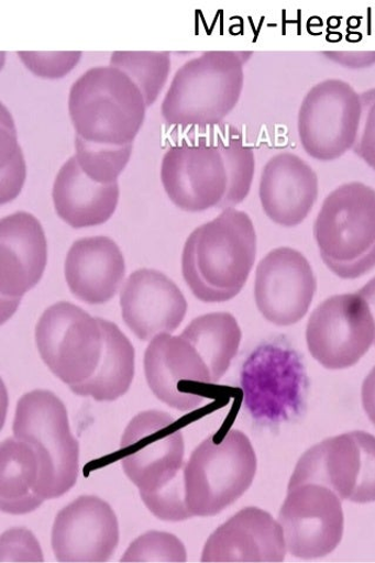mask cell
I'll return each instance as SVG.
<instances>
[{
  "label": "cell",
  "instance_id": "obj_4",
  "mask_svg": "<svg viewBox=\"0 0 375 563\" xmlns=\"http://www.w3.org/2000/svg\"><path fill=\"white\" fill-rule=\"evenodd\" d=\"M146 109L142 90L111 65L90 68L68 93V113L77 135L101 145L133 144Z\"/></svg>",
  "mask_w": 375,
  "mask_h": 563
},
{
  "label": "cell",
  "instance_id": "obj_35",
  "mask_svg": "<svg viewBox=\"0 0 375 563\" xmlns=\"http://www.w3.org/2000/svg\"><path fill=\"white\" fill-rule=\"evenodd\" d=\"M340 66L360 70L375 65V51H365V53H343V51H327L322 54Z\"/></svg>",
  "mask_w": 375,
  "mask_h": 563
},
{
  "label": "cell",
  "instance_id": "obj_15",
  "mask_svg": "<svg viewBox=\"0 0 375 563\" xmlns=\"http://www.w3.org/2000/svg\"><path fill=\"white\" fill-rule=\"evenodd\" d=\"M144 367L153 395L180 412L198 408L207 398V388L214 384L207 362L183 334L153 338L145 352Z\"/></svg>",
  "mask_w": 375,
  "mask_h": 563
},
{
  "label": "cell",
  "instance_id": "obj_20",
  "mask_svg": "<svg viewBox=\"0 0 375 563\" xmlns=\"http://www.w3.org/2000/svg\"><path fill=\"white\" fill-rule=\"evenodd\" d=\"M283 528L267 511L247 507L221 525L205 544L202 562H283L286 555Z\"/></svg>",
  "mask_w": 375,
  "mask_h": 563
},
{
  "label": "cell",
  "instance_id": "obj_13",
  "mask_svg": "<svg viewBox=\"0 0 375 563\" xmlns=\"http://www.w3.org/2000/svg\"><path fill=\"white\" fill-rule=\"evenodd\" d=\"M286 549L296 558L317 559L331 554L344 536L341 499L317 483L288 485L279 515Z\"/></svg>",
  "mask_w": 375,
  "mask_h": 563
},
{
  "label": "cell",
  "instance_id": "obj_3",
  "mask_svg": "<svg viewBox=\"0 0 375 563\" xmlns=\"http://www.w3.org/2000/svg\"><path fill=\"white\" fill-rule=\"evenodd\" d=\"M252 53L207 51L176 73L162 104L168 125L213 128L234 110L244 88V66Z\"/></svg>",
  "mask_w": 375,
  "mask_h": 563
},
{
  "label": "cell",
  "instance_id": "obj_17",
  "mask_svg": "<svg viewBox=\"0 0 375 563\" xmlns=\"http://www.w3.org/2000/svg\"><path fill=\"white\" fill-rule=\"evenodd\" d=\"M47 264V241L41 221L15 212L0 221V292L5 322L22 298L36 286Z\"/></svg>",
  "mask_w": 375,
  "mask_h": 563
},
{
  "label": "cell",
  "instance_id": "obj_21",
  "mask_svg": "<svg viewBox=\"0 0 375 563\" xmlns=\"http://www.w3.org/2000/svg\"><path fill=\"white\" fill-rule=\"evenodd\" d=\"M318 192L315 169L295 153H278L264 166L260 198L264 212L277 225H300L312 211Z\"/></svg>",
  "mask_w": 375,
  "mask_h": 563
},
{
  "label": "cell",
  "instance_id": "obj_10",
  "mask_svg": "<svg viewBox=\"0 0 375 563\" xmlns=\"http://www.w3.org/2000/svg\"><path fill=\"white\" fill-rule=\"evenodd\" d=\"M317 483L341 500L375 501V437L351 432L323 440L307 451L288 485Z\"/></svg>",
  "mask_w": 375,
  "mask_h": 563
},
{
  "label": "cell",
  "instance_id": "obj_25",
  "mask_svg": "<svg viewBox=\"0 0 375 563\" xmlns=\"http://www.w3.org/2000/svg\"><path fill=\"white\" fill-rule=\"evenodd\" d=\"M104 334V350L92 377L82 384L70 387L80 397H91L96 401H114L128 394L134 377V349L128 336L115 323L100 319Z\"/></svg>",
  "mask_w": 375,
  "mask_h": 563
},
{
  "label": "cell",
  "instance_id": "obj_12",
  "mask_svg": "<svg viewBox=\"0 0 375 563\" xmlns=\"http://www.w3.org/2000/svg\"><path fill=\"white\" fill-rule=\"evenodd\" d=\"M374 339L370 307L357 294L334 296L320 303L306 330L307 346L328 369L354 366L368 352Z\"/></svg>",
  "mask_w": 375,
  "mask_h": 563
},
{
  "label": "cell",
  "instance_id": "obj_2",
  "mask_svg": "<svg viewBox=\"0 0 375 563\" xmlns=\"http://www.w3.org/2000/svg\"><path fill=\"white\" fill-rule=\"evenodd\" d=\"M255 257L257 233L252 219L244 211L227 209L187 238L183 277L200 301H229L241 294Z\"/></svg>",
  "mask_w": 375,
  "mask_h": 563
},
{
  "label": "cell",
  "instance_id": "obj_16",
  "mask_svg": "<svg viewBox=\"0 0 375 563\" xmlns=\"http://www.w3.org/2000/svg\"><path fill=\"white\" fill-rule=\"evenodd\" d=\"M316 291L310 262L291 247L272 250L255 272V302L263 317L277 327L299 322L309 312Z\"/></svg>",
  "mask_w": 375,
  "mask_h": 563
},
{
  "label": "cell",
  "instance_id": "obj_33",
  "mask_svg": "<svg viewBox=\"0 0 375 563\" xmlns=\"http://www.w3.org/2000/svg\"><path fill=\"white\" fill-rule=\"evenodd\" d=\"M362 117L353 146L355 155L375 170V88L361 95Z\"/></svg>",
  "mask_w": 375,
  "mask_h": 563
},
{
  "label": "cell",
  "instance_id": "obj_18",
  "mask_svg": "<svg viewBox=\"0 0 375 563\" xmlns=\"http://www.w3.org/2000/svg\"><path fill=\"white\" fill-rule=\"evenodd\" d=\"M119 525L112 507L93 496L63 508L53 528V549L59 562H108L117 550Z\"/></svg>",
  "mask_w": 375,
  "mask_h": 563
},
{
  "label": "cell",
  "instance_id": "obj_14",
  "mask_svg": "<svg viewBox=\"0 0 375 563\" xmlns=\"http://www.w3.org/2000/svg\"><path fill=\"white\" fill-rule=\"evenodd\" d=\"M161 178L169 200L186 212L219 209L229 189L223 153L213 140L169 147L162 162Z\"/></svg>",
  "mask_w": 375,
  "mask_h": 563
},
{
  "label": "cell",
  "instance_id": "obj_19",
  "mask_svg": "<svg viewBox=\"0 0 375 563\" xmlns=\"http://www.w3.org/2000/svg\"><path fill=\"white\" fill-rule=\"evenodd\" d=\"M123 319L141 340L175 332L187 312L180 288L164 273L142 268L131 273L121 294Z\"/></svg>",
  "mask_w": 375,
  "mask_h": 563
},
{
  "label": "cell",
  "instance_id": "obj_22",
  "mask_svg": "<svg viewBox=\"0 0 375 563\" xmlns=\"http://www.w3.org/2000/svg\"><path fill=\"white\" fill-rule=\"evenodd\" d=\"M65 279L73 295L90 305L110 301L125 278L121 249L104 235L79 239L68 250Z\"/></svg>",
  "mask_w": 375,
  "mask_h": 563
},
{
  "label": "cell",
  "instance_id": "obj_36",
  "mask_svg": "<svg viewBox=\"0 0 375 563\" xmlns=\"http://www.w3.org/2000/svg\"><path fill=\"white\" fill-rule=\"evenodd\" d=\"M365 412L375 426V367L367 375L362 389Z\"/></svg>",
  "mask_w": 375,
  "mask_h": 563
},
{
  "label": "cell",
  "instance_id": "obj_8",
  "mask_svg": "<svg viewBox=\"0 0 375 563\" xmlns=\"http://www.w3.org/2000/svg\"><path fill=\"white\" fill-rule=\"evenodd\" d=\"M13 435L31 443L42 455L53 499L76 485L79 443L71 433L65 405L53 391L32 390L20 399Z\"/></svg>",
  "mask_w": 375,
  "mask_h": 563
},
{
  "label": "cell",
  "instance_id": "obj_37",
  "mask_svg": "<svg viewBox=\"0 0 375 563\" xmlns=\"http://www.w3.org/2000/svg\"><path fill=\"white\" fill-rule=\"evenodd\" d=\"M357 295H360L368 305L371 314L374 320L375 325V278H373L371 282H368L361 291H357ZM375 344V339H374Z\"/></svg>",
  "mask_w": 375,
  "mask_h": 563
},
{
  "label": "cell",
  "instance_id": "obj_5",
  "mask_svg": "<svg viewBox=\"0 0 375 563\" xmlns=\"http://www.w3.org/2000/svg\"><path fill=\"white\" fill-rule=\"evenodd\" d=\"M315 238L323 263L341 279H357L375 268V190L344 184L322 202Z\"/></svg>",
  "mask_w": 375,
  "mask_h": 563
},
{
  "label": "cell",
  "instance_id": "obj_27",
  "mask_svg": "<svg viewBox=\"0 0 375 563\" xmlns=\"http://www.w3.org/2000/svg\"><path fill=\"white\" fill-rule=\"evenodd\" d=\"M213 131V142L218 145L229 173V189L221 202V210L232 209L243 202L251 190L254 177V152L245 145L241 133L232 126H220Z\"/></svg>",
  "mask_w": 375,
  "mask_h": 563
},
{
  "label": "cell",
  "instance_id": "obj_7",
  "mask_svg": "<svg viewBox=\"0 0 375 563\" xmlns=\"http://www.w3.org/2000/svg\"><path fill=\"white\" fill-rule=\"evenodd\" d=\"M241 385L250 416L264 424H278L304 411L309 379L301 355L286 340L276 339L247 357Z\"/></svg>",
  "mask_w": 375,
  "mask_h": 563
},
{
  "label": "cell",
  "instance_id": "obj_29",
  "mask_svg": "<svg viewBox=\"0 0 375 563\" xmlns=\"http://www.w3.org/2000/svg\"><path fill=\"white\" fill-rule=\"evenodd\" d=\"M75 158L82 173L98 184H113L123 174L132 156L133 144L101 145L76 135Z\"/></svg>",
  "mask_w": 375,
  "mask_h": 563
},
{
  "label": "cell",
  "instance_id": "obj_24",
  "mask_svg": "<svg viewBox=\"0 0 375 563\" xmlns=\"http://www.w3.org/2000/svg\"><path fill=\"white\" fill-rule=\"evenodd\" d=\"M119 184H98L85 175L75 156L59 169L53 199L58 217L68 227L87 229L106 224L117 210Z\"/></svg>",
  "mask_w": 375,
  "mask_h": 563
},
{
  "label": "cell",
  "instance_id": "obj_11",
  "mask_svg": "<svg viewBox=\"0 0 375 563\" xmlns=\"http://www.w3.org/2000/svg\"><path fill=\"white\" fill-rule=\"evenodd\" d=\"M362 117L361 95L348 81L328 79L306 93L298 113V133L307 155L333 162L353 148Z\"/></svg>",
  "mask_w": 375,
  "mask_h": 563
},
{
  "label": "cell",
  "instance_id": "obj_9",
  "mask_svg": "<svg viewBox=\"0 0 375 563\" xmlns=\"http://www.w3.org/2000/svg\"><path fill=\"white\" fill-rule=\"evenodd\" d=\"M36 344L49 371L73 387L88 382L96 373L104 350V334L99 318L60 301L41 317Z\"/></svg>",
  "mask_w": 375,
  "mask_h": 563
},
{
  "label": "cell",
  "instance_id": "obj_23",
  "mask_svg": "<svg viewBox=\"0 0 375 563\" xmlns=\"http://www.w3.org/2000/svg\"><path fill=\"white\" fill-rule=\"evenodd\" d=\"M0 507L4 514L22 516L53 499V492L40 452L15 438L0 448Z\"/></svg>",
  "mask_w": 375,
  "mask_h": 563
},
{
  "label": "cell",
  "instance_id": "obj_30",
  "mask_svg": "<svg viewBox=\"0 0 375 563\" xmlns=\"http://www.w3.org/2000/svg\"><path fill=\"white\" fill-rule=\"evenodd\" d=\"M25 178L26 165L13 119L5 106H2V203L21 194Z\"/></svg>",
  "mask_w": 375,
  "mask_h": 563
},
{
  "label": "cell",
  "instance_id": "obj_1",
  "mask_svg": "<svg viewBox=\"0 0 375 563\" xmlns=\"http://www.w3.org/2000/svg\"><path fill=\"white\" fill-rule=\"evenodd\" d=\"M181 426L162 411L135 416L118 451L129 479L151 514L164 521L191 519L185 501Z\"/></svg>",
  "mask_w": 375,
  "mask_h": 563
},
{
  "label": "cell",
  "instance_id": "obj_28",
  "mask_svg": "<svg viewBox=\"0 0 375 563\" xmlns=\"http://www.w3.org/2000/svg\"><path fill=\"white\" fill-rule=\"evenodd\" d=\"M110 65L124 71L139 87L150 108L157 101L170 71L167 51H114Z\"/></svg>",
  "mask_w": 375,
  "mask_h": 563
},
{
  "label": "cell",
  "instance_id": "obj_31",
  "mask_svg": "<svg viewBox=\"0 0 375 563\" xmlns=\"http://www.w3.org/2000/svg\"><path fill=\"white\" fill-rule=\"evenodd\" d=\"M186 550L174 534L148 532L135 539L122 562H185Z\"/></svg>",
  "mask_w": 375,
  "mask_h": 563
},
{
  "label": "cell",
  "instance_id": "obj_32",
  "mask_svg": "<svg viewBox=\"0 0 375 563\" xmlns=\"http://www.w3.org/2000/svg\"><path fill=\"white\" fill-rule=\"evenodd\" d=\"M20 59L34 76L44 79H60L70 74L78 65L81 51H57V53H41V51H20Z\"/></svg>",
  "mask_w": 375,
  "mask_h": 563
},
{
  "label": "cell",
  "instance_id": "obj_6",
  "mask_svg": "<svg viewBox=\"0 0 375 563\" xmlns=\"http://www.w3.org/2000/svg\"><path fill=\"white\" fill-rule=\"evenodd\" d=\"M257 455L250 439L231 430L203 440L184 470L185 501L190 517H213L251 487Z\"/></svg>",
  "mask_w": 375,
  "mask_h": 563
},
{
  "label": "cell",
  "instance_id": "obj_26",
  "mask_svg": "<svg viewBox=\"0 0 375 563\" xmlns=\"http://www.w3.org/2000/svg\"><path fill=\"white\" fill-rule=\"evenodd\" d=\"M199 351L217 384L224 377L242 341V330L230 313H210L195 319L181 333Z\"/></svg>",
  "mask_w": 375,
  "mask_h": 563
},
{
  "label": "cell",
  "instance_id": "obj_34",
  "mask_svg": "<svg viewBox=\"0 0 375 563\" xmlns=\"http://www.w3.org/2000/svg\"><path fill=\"white\" fill-rule=\"evenodd\" d=\"M42 562L40 543L26 530H11L2 537V562Z\"/></svg>",
  "mask_w": 375,
  "mask_h": 563
}]
</instances>
